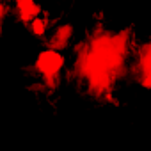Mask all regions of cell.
<instances>
[{"mask_svg":"<svg viewBox=\"0 0 151 151\" xmlns=\"http://www.w3.org/2000/svg\"><path fill=\"white\" fill-rule=\"evenodd\" d=\"M64 64H66V59L62 55V52H57V50H43L36 60H34V69L37 71V75L41 77V82L43 86H48V87H55L59 84V77L64 69Z\"/></svg>","mask_w":151,"mask_h":151,"instance_id":"1","label":"cell"},{"mask_svg":"<svg viewBox=\"0 0 151 151\" xmlns=\"http://www.w3.org/2000/svg\"><path fill=\"white\" fill-rule=\"evenodd\" d=\"M71 39H73V27L68 23H60L52 29V32L48 36V48L62 52L69 46Z\"/></svg>","mask_w":151,"mask_h":151,"instance_id":"2","label":"cell"},{"mask_svg":"<svg viewBox=\"0 0 151 151\" xmlns=\"http://www.w3.org/2000/svg\"><path fill=\"white\" fill-rule=\"evenodd\" d=\"M14 13H16L14 16L22 23L29 25L30 22H34L36 18L41 16V6L36 4L34 0H18L14 4Z\"/></svg>","mask_w":151,"mask_h":151,"instance_id":"3","label":"cell"}]
</instances>
